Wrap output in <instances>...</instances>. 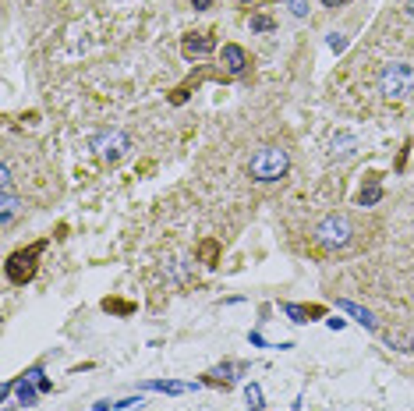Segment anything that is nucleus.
<instances>
[{
	"label": "nucleus",
	"instance_id": "nucleus-23",
	"mask_svg": "<svg viewBox=\"0 0 414 411\" xmlns=\"http://www.w3.org/2000/svg\"><path fill=\"white\" fill-rule=\"evenodd\" d=\"M407 18L414 21V0H407Z\"/></svg>",
	"mask_w": 414,
	"mask_h": 411
},
{
	"label": "nucleus",
	"instance_id": "nucleus-21",
	"mask_svg": "<svg viewBox=\"0 0 414 411\" xmlns=\"http://www.w3.org/2000/svg\"><path fill=\"white\" fill-rule=\"evenodd\" d=\"M322 4H326V8H344L347 0H322Z\"/></svg>",
	"mask_w": 414,
	"mask_h": 411
},
{
	"label": "nucleus",
	"instance_id": "nucleus-14",
	"mask_svg": "<svg viewBox=\"0 0 414 411\" xmlns=\"http://www.w3.org/2000/svg\"><path fill=\"white\" fill-rule=\"evenodd\" d=\"M273 28H276V25H273L270 15H255V18H252V33H273Z\"/></svg>",
	"mask_w": 414,
	"mask_h": 411
},
{
	"label": "nucleus",
	"instance_id": "nucleus-8",
	"mask_svg": "<svg viewBox=\"0 0 414 411\" xmlns=\"http://www.w3.org/2000/svg\"><path fill=\"white\" fill-rule=\"evenodd\" d=\"M223 61H227L230 75H241V71L248 68V53H245L238 43H227V46H223Z\"/></svg>",
	"mask_w": 414,
	"mask_h": 411
},
{
	"label": "nucleus",
	"instance_id": "nucleus-13",
	"mask_svg": "<svg viewBox=\"0 0 414 411\" xmlns=\"http://www.w3.org/2000/svg\"><path fill=\"white\" fill-rule=\"evenodd\" d=\"M145 390H160V394H185V390H191V383H167V379H153V383H145Z\"/></svg>",
	"mask_w": 414,
	"mask_h": 411
},
{
	"label": "nucleus",
	"instance_id": "nucleus-1",
	"mask_svg": "<svg viewBox=\"0 0 414 411\" xmlns=\"http://www.w3.org/2000/svg\"><path fill=\"white\" fill-rule=\"evenodd\" d=\"M287 170H290V153L283 149V145H262V149L252 156V163H248L252 181H262V185L280 181Z\"/></svg>",
	"mask_w": 414,
	"mask_h": 411
},
{
	"label": "nucleus",
	"instance_id": "nucleus-15",
	"mask_svg": "<svg viewBox=\"0 0 414 411\" xmlns=\"http://www.w3.org/2000/svg\"><path fill=\"white\" fill-rule=\"evenodd\" d=\"M245 397H248V411H262V390H258L255 383L245 390Z\"/></svg>",
	"mask_w": 414,
	"mask_h": 411
},
{
	"label": "nucleus",
	"instance_id": "nucleus-17",
	"mask_svg": "<svg viewBox=\"0 0 414 411\" xmlns=\"http://www.w3.org/2000/svg\"><path fill=\"white\" fill-rule=\"evenodd\" d=\"M103 309H106V312H121V316H128L135 305H128V302H110V298H106V302H103Z\"/></svg>",
	"mask_w": 414,
	"mask_h": 411
},
{
	"label": "nucleus",
	"instance_id": "nucleus-20",
	"mask_svg": "<svg viewBox=\"0 0 414 411\" xmlns=\"http://www.w3.org/2000/svg\"><path fill=\"white\" fill-rule=\"evenodd\" d=\"M290 4H294V8H290L294 15H305V11H308V4H305V0H290Z\"/></svg>",
	"mask_w": 414,
	"mask_h": 411
},
{
	"label": "nucleus",
	"instance_id": "nucleus-5",
	"mask_svg": "<svg viewBox=\"0 0 414 411\" xmlns=\"http://www.w3.org/2000/svg\"><path fill=\"white\" fill-rule=\"evenodd\" d=\"M93 149H100L110 163H117V160H121V156L131 149V142H128L124 131H117V128H113V131H100V135L93 138Z\"/></svg>",
	"mask_w": 414,
	"mask_h": 411
},
{
	"label": "nucleus",
	"instance_id": "nucleus-16",
	"mask_svg": "<svg viewBox=\"0 0 414 411\" xmlns=\"http://www.w3.org/2000/svg\"><path fill=\"white\" fill-rule=\"evenodd\" d=\"M379 195H382V188H379V185H368V188L361 192V206H372V202H379Z\"/></svg>",
	"mask_w": 414,
	"mask_h": 411
},
{
	"label": "nucleus",
	"instance_id": "nucleus-7",
	"mask_svg": "<svg viewBox=\"0 0 414 411\" xmlns=\"http://www.w3.org/2000/svg\"><path fill=\"white\" fill-rule=\"evenodd\" d=\"M181 50H185V57H205V53L216 50V39H213L209 33H198V36L191 33V36H185Z\"/></svg>",
	"mask_w": 414,
	"mask_h": 411
},
{
	"label": "nucleus",
	"instance_id": "nucleus-9",
	"mask_svg": "<svg viewBox=\"0 0 414 411\" xmlns=\"http://www.w3.org/2000/svg\"><path fill=\"white\" fill-rule=\"evenodd\" d=\"M283 312L294 319V322H312V319H319L322 312V305H294V302H283Z\"/></svg>",
	"mask_w": 414,
	"mask_h": 411
},
{
	"label": "nucleus",
	"instance_id": "nucleus-11",
	"mask_svg": "<svg viewBox=\"0 0 414 411\" xmlns=\"http://www.w3.org/2000/svg\"><path fill=\"white\" fill-rule=\"evenodd\" d=\"M344 312H350L354 319H358L361 322V327H368V330H375V319H372V312L368 309H361V305H354V302H337Z\"/></svg>",
	"mask_w": 414,
	"mask_h": 411
},
{
	"label": "nucleus",
	"instance_id": "nucleus-18",
	"mask_svg": "<svg viewBox=\"0 0 414 411\" xmlns=\"http://www.w3.org/2000/svg\"><path fill=\"white\" fill-rule=\"evenodd\" d=\"M202 255H205V262H209V266H216V241H205V245H202Z\"/></svg>",
	"mask_w": 414,
	"mask_h": 411
},
{
	"label": "nucleus",
	"instance_id": "nucleus-12",
	"mask_svg": "<svg viewBox=\"0 0 414 411\" xmlns=\"http://www.w3.org/2000/svg\"><path fill=\"white\" fill-rule=\"evenodd\" d=\"M382 337H386V344H390V347H397V351H414V334L390 330V334H382Z\"/></svg>",
	"mask_w": 414,
	"mask_h": 411
},
{
	"label": "nucleus",
	"instance_id": "nucleus-22",
	"mask_svg": "<svg viewBox=\"0 0 414 411\" xmlns=\"http://www.w3.org/2000/svg\"><path fill=\"white\" fill-rule=\"evenodd\" d=\"M191 4H195V11H205V8H209V0H191Z\"/></svg>",
	"mask_w": 414,
	"mask_h": 411
},
{
	"label": "nucleus",
	"instance_id": "nucleus-4",
	"mask_svg": "<svg viewBox=\"0 0 414 411\" xmlns=\"http://www.w3.org/2000/svg\"><path fill=\"white\" fill-rule=\"evenodd\" d=\"M315 241L326 245V248H344L350 241V220L344 213H330L326 220L315 227Z\"/></svg>",
	"mask_w": 414,
	"mask_h": 411
},
{
	"label": "nucleus",
	"instance_id": "nucleus-6",
	"mask_svg": "<svg viewBox=\"0 0 414 411\" xmlns=\"http://www.w3.org/2000/svg\"><path fill=\"white\" fill-rule=\"evenodd\" d=\"M21 210H25V206H21V199L15 195V188H0V227H11Z\"/></svg>",
	"mask_w": 414,
	"mask_h": 411
},
{
	"label": "nucleus",
	"instance_id": "nucleus-19",
	"mask_svg": "<svg viewBox=\"0 0 414 411\" xmlns=\"http://www.w3.org/2000/svg\"><path fill=\"white\" fill-rule=\"evenodd\" d=\"M344 46H347V39H344V36H337V33H333V36H330V50H337V53H340V50H344Z\"/></svg>",
	"mask_w": 414,
	"mask_h": 411
},
{
	"label": "nucleus",
	"instance_id": "nucleus-3",
	"mask_svg": "<svg viewBox=\"0 0 414 411\" xmlns=\"http://www.w3.org/2000/svg\"><path fill=\"white\" fill-rule=\"evenodd\" d=\"M43 248H46V241H36V245H28V248H18L11 259H8V280L11 284H28V280H32L36 277V259L43 255Z\"/></svg>",
	"mask_w": 414,
	"mask_h": 411
},
{
	"label": "nucleus",
	"instance_id": "nucleus-10",
	"mask_svg": "<svg viewBox=\"0 0 414 411\" xmlns=\"http://www.w3.org/2000/svg\"><path fill=\"white\" fill-rule=\"evenodd\" d=\"M245 365H216V369H209L205 372V383L209 387H230L234 383V372H241Z\"/></svg>",
	"mask_w": 414,
	"mask_h": 411
},
{
	"label": "nucleus",
	"instance_id": "nucleus-2",
	"mask_svg": "<svg viewBox=\"0 0 414 411\" xmlns=\"http://www.w3.org/2000/svg\"><path fill=\"white\" fill-rule=\"evenodd\" d=\"M411 85H414V64L407 61H393L379 75V93L386 100H404L411 93Z\"/></svg>",
	"mask_w": 414,
	"mask_h": 411
}]
</instances>
